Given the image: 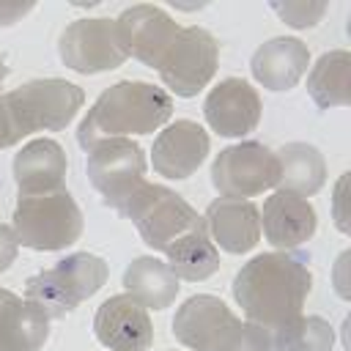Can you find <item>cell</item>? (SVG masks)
<instances>
[{
	"instance_id": "cell-1",
	"label": "cell",
	"mask_w": 351,
	"mask_h": 351,
	"mask_svg": "<svg viewBox=\"0 0 351 351\" xmlns=\"http://www.w3.org/2000/svg\"><path fill=\"white\" fill-rule=\"evenodd\" d=\"M310 288L313 274L307 269V258L293 252L255 255L239 269L230 285L236 304L252 324L263 329H277L302 315Z\"/></svg>"
},
{
	"instance_id": "cell-2",
	"label": "cell",
	"mask_w": 351,
	"mask_h": 351,
	"mask_svg": "<svg viewBox=\"0 0 351 351\" xmlns=\"http://www.w3.org/2000/svg\"><path fill=\"white\" fill-rule=\"evenodd\" d=\"M173 115V99L165 88H156L143 80H121L101 90L88 115L77 126L80 148L90 151L93 145L126 137V134H151L165 126Z\"/></svg>"
},
{
	"instance_id": "cell-3",
	"label": "cell",
	"mask_w": 351,
	"mask_h": 351,
	"mask_svg": "<svg viewBox=\"0 0 351 351\" xmlns=\"http://www.w3.org/2000/svg\"><path fill=\"white\" fill-rule=\"evenodd\" d=\"M173 335L192 351H274L269 329L239 321L233 310L211 293L189 296L176 310Z\"/></svg>"
},
{
	"instance_id": "cell-4",
	"label": "cell",
	"mask_w": 351,
	"mask_h": 351,
	"mask_svg": "<svg viewBox=\"0 0 351 351\" xmlns=\"http://www.w3.org/2000/svg\"><path fill=\"white\" fill-rule=\"evenodd\" d=\"M110 269L104 258L93 252H71L52 269L38 271L25 285V299L36 302L49 318H63L85 299L101 291Z\"/></svg>"
},
{
	"instance_id": "cell-5",
	"label": "cell",
	"mask_w": 351,
	"mask_h": 351,
	"mask_svg": "<svg viewBox=\"0 0 351 351\" xmlns=\"http://www.w3.org/2000/svg\"><path fill=\"white\" fill-rule=\"evenodd\" d=\"M16 241L36 252L71 247L82 236V211L69 189L47 195H19L14 208Z\"/></svg>"
},
{
	"instance_id": "cell-6",
	"label": "cell",
	"mask_w": 351,
	"mask_h": 351,
	"mask_svg": "<svg viewBox=\"0 0 351 351\" xmlns=\"http://www.w3.org/2000/svg\"><path fill=\"white\" fill-rule=\"evenodd\" d=\"M134 222L140 239L159 252H167L176 241L195 230H206V219L173 189L159 184H143L118 211Z\"/></svg>"
},
{
	"instance_id": "cell-7",
	"label": "cell",
	"mask_w": 351,
	"mask_h": 351,
	"mask_svg": "<svg viewBox=\"0 0 351 351\" xmlns=\"http://www.w3.org/2000/svg\"><path fill=\"white\" fill-rule=\"evenodd\" d=\"M277 154L258 140L222 148L211 162V184L228 200H247L277 186Z\"/></svg>"
},
{
	"instance_id": "cell-8",
	"label": "cell",
	"mask_w": 351,
	"mask_h": 351,
	"mask_svg": "<svg viewBox=\"0 0 351 351\" xmlns=\"http://www.w3.org/2000/svg\"><path fill=\"white\" fill-rule=\"evenodd\" d=\"M8 99L14 104L16 121L27 134L33 132H60L66 129L80 107L85 104V93L80 85L47 77V80H30L14 90H8Z\"/></svg>"
},
{
	"instance_id": "cell-9",
	"label": "cell",
	"mask_w": 351,
	"mask_h": 351,
	"mask_svg": "<svg viewBox=\"0 0 351 351\" xmlns=\"http://www.w3.org/2000/svg\"><path fill=\"white\" fill-rule=\"evenodd\" d=\"M85 170L104 206L121 211L123 203L145 184V154L134 140L112 137L88 151Z\"/></svg>"
},
{
	"instance_id": "cell-10",
	"label": "cell",
	"mask_w": 351,
	"mask_h": 351,
	"mask_svg": "<svg viewBox=\"0 0 351 351\" xmlns=\"http://www.w3.org/2000/svg\"><path fill=\"white\" fill-rule=\"evenodd\" d=\"M217 63H219L217 38L206 27L192 25V27H181V33L170 44L156 71L176 96L192 99L214 80Z\"/></svg>"
},
{
	"instance_id": "cell-11",
	"label": "cell",
	"mask_w": 351,
	"mask_h": 351,
	"mask_svg": "<svg viewBox=\"0 0 351 351\" xmlns=\"http://www.w3.org/2000/svg\"><path fill=\"white\" fill-rule=\"evenodd\" d=\"M58 55L63 66L77 74H101L123 66L129 58L115 19L96 16V19H77L71 22L58 41Z\"/></svg>"
},
{
	"instance_id": "cell-12",
	"label": "cell",
	"mask_w": 351,
	"mask_h": 351,
	"mask_svg": "<svg viewBox=\"0 0 351 351\" xmlns=\"http://www.w3.org/2000/svg\"><path fill=\"white\" fill-rule=\"evenodd\" d=\"M115 25H118L121 44H123L126 55L137 58L148 69H159L170 44L181 33L178 22L165 8L151 5V3H137L126 11H121Z\"/></svg>"
},
{
	"instance_id": "cell-13",
	"label": "cell",
	"mask_w": 351,
	"mask_h": 351,
	"mask_svg": "<svg viewBox=\"0 0 351 351\" xmlns=\"http://www.w3.org/2000/svg\"><path fill=\"white\" fill-rule=\"evenodd\" d=\"M93 332L96 340L110 351H148L154 343L148 310L132 293L104 299L93 315Z\"/></svg>"
},
{
	"instance_id": "cell-14",
	"label": "cell",
	"mask_w": 351,
	"mask_h": 351,
	"mask_svg": "<svg viewBox=\"0 0 351 351\" xmlns=\"http://www.w3.org/2000/svg\"><path fill=\"white\" fill-rule=\"evenodd\" d=\"M261 96L258 90L239 77L219 80L203 101V115L208 126L222 137H244L255 132L261 121Z\"/></svg>"
},
{
	"instance_id": "cell-15",
	"label": "cell",
	"mask_w": 351,
	"mask_h": 351,
	"mask_svg": "<svg viewBox=\"0 0 351 351\" xmlns=\"http://www.w3.org/2000/svg\"><path fill=\"white\" fill-rule=\"evenodd\" d=\"M211 151V140L206 134V129L195 121H176L170 126H165L151 148V165L159 176L165 178H189L208 156Z\"/></svg>"
},
{
	"instance_id": "cell-16",
	"label": "cell",
	"mask_w": 351,
	"mask_h": 351,
	"mask_svg": "<svg viewBox=\"0 0 351 351\" xmlns=\"http://www.w3.org/2000/svg\"><path fill=\"white\" fill-rule=\"evenodd\" d=\"M261 225H263L266 241L285 252L313 239L318 228V217L307 197L288 192V189H277L263 203Z\"/></svg>"
},
{
	"instance_id": "cell-17",
	"label": "cell",
	"mask_w": 351,
	"mask_h": 351,
	"mask_svg": "<svg viewBox=\"0 0 351 351\" xmlns=\"http://www.w3.org/2000/svg\"><path fill=\"white\" fill-rule=\"evenodd\" d=\"M310 66V49L304 41L277 36L252 52L250 71L266 90H291Z\"/></svg>"
},
{
	"instance_id": "cell-18",
	"label": "cell",
	"mask_w": 351,
	"mask_h": 351,
	"mask_svg": "<svg viewBox=\"0 0 351 351\" xmlns=\"http://www.w3.org/2000/svg\"><path fill=\"white\" fill-rule=\"evenodd\" d=\"M66 151L52 137H38L22 145L14 156V178L19 195H47L63 189L66 181Z\"/></svg>"
},
{
	"instance_id": "cell-19",
	"label": "cell",
	"mask_w": 351,
	"mask_h": 351,
	"mask_svg": "<svg viewBox=\"0 0 351 351\" xmlns=\"http://www.w3.org/2000/svg\"><path fill=\"white\" fill-rule=\"evenodd\" d=\"M203 219L214 241L230 255L250 252L261 239V211L252 200L219 197L208 203Z\"/></svg>"
},
{
	"instance_id": "cell-20",
	"label": "cell",
	"mask_w": 351,
	"mask_h": 351,
	"mask_svg": "<svg viewBox=\"0 0 351 351\" xmlns=\"http://www.w3.org/2000/svg\"><path fill=\"white\" fill-rule=\"evenodd\" d=\"M49 337V315L30 299L0 288V351H38Z\"/></svg>"
},
{
	"instance_id": "cell-21",
	"label": "cell",
	"mask_w": 351,
	"mask_h": 351,
	"mask_svg": "<svg viewBox=\"0 0 351 351\" xmlns=\"http://www.w3.org/2000/svg\"><path fill=\"white\" fill-rule=\"evenodd\" d=\"M123 288L132 293L145 310H165L176 302L178 296V277L167 269L165 261L154 255H140L134 258L126 271H123Z\"/></svg>"
},
{
	"instance_id": "cell-22",
	"label": "cell",
	"mask_w": 351,
	"mask_h": 351,
	"mask_svg": "<svg viewBox=\"0 0 351 351\" xmlns=\"http://www.w3.org/2000/svg\"><path fill=\"white\" fill-rule=\"evenodd\" d=\"M277 154L280 178L277 186L296 192L302 197L315 195L326 181V162L324 154L310 143H285Z\"/></svg>"
},
{
	"instance_id": "cell-23",
	"label": "cell",
	"mask_w": 351,
	"mask_h": 351,
	"mask_svg": "<svg viewBox=\"0 0 351 351\" xmlns=\"http://www.w3.org/2000/svg\"><path fill=\"white\" fill-rule=\"evenodd\" d=\"M348 66L351 55L348 49H332L324 52L315 66L307 74V93L321 110L332 107H348L351 93H348Z\"/></svg>"
},
{
	"instance_id": "cell-24",
	"label": "cell",
	"mask_w": 351,
	"mask_h": 351,
	"mask_svg": "<svg viewBox=\"0 0 351 351\" xmlns=\"http://www.w3.org/2000/svg\"><path fill=\"white\" fill-rule=\"evenodd\" d=\"M165 255H167V269L178 280L200 282L219 269V252H217V244L208 239V228L184 236Z\"/></svg>"
},
{
	"instance_id": "cell-25",
	"label": "cell",
	"mask_w": 351,
	"mask_h": 351,
	"mask_svg": "<svg viewBox=\"0 0 351 351\" xmlns=\"http://www.w3.org/2000/svg\"><path fill=\"white\" fill-rule=\"evenodd\" d=\"M274 351H332L335 329L321 315H296L274 329Z\"/></svg>"
},
{
	"instance_id": "cell-26",
	"label": "cell",
	"mask_w": 351,
	"mask_h": 351,
	"mask_svg": "<svg viewBox=\"0 0 351 351\" xmlns=\"http://www.w3.org/2000/svg\"><path fill=\"white\" fill-rule=\"evenodd\" d=\"M269 8L291 27L304 30L318 25V19L326 14V3H304V0H293V3H269Z\"/></svg>"
},
{
	"instance_id": "cell-27",
	"label": "cell",
	"mask_w": 351,
	"mask_h": 351,
	"mask_svg": "<svg viewBox=\"0 0 351 351\" xmlns=\"http://www.w3.org/2000/svg\"><path fill=\"white\" fill-rule=\"evenodd\" d=\"M25 137L8 93H0V148H11Z\"/></svg>"
},
{
	"instance_id": "cell-28",
	"label": "cell",
	"mask_w": 351,
	"mask_h": 351,
	"mask_svg": "<svg viewBox=\"0 0 351 351\" xmlns=\"http://www.w3.org/2000/svg\"><path fill=\"white\" fill-rule=\"evenodd\" d=\"M16 252H19V241H16L14 228L0 225V271H5L16 261Z\"/></svg>"
},
{
	"instance_id": "cell-29",
	"label": "cell",
	"mask_w": 351,
	"mask_h": 351,
	"mask_svg": "<svg viewBox=\"0 0 351 351\" xmlns=\"http://www.w3.org/2000/svg\"><path fill=\"white\" fill-rule=\"evenodd\" d=\"M33 8V3H0V25H14Z\"/></svg>"
},
{
	"instance_id": "cell-30",
	"label": "cell",
	"mask_w": 351,
	"mask_h": 351,
	"mask_svg": "<svg viewBox=\"0 0 351 351\" xmlns=\"http://www.w3.org/2000/svg\"><path fill=\"white\" fill-rule=\"evenodd\" d=\"M346 181H348V173H343V178L337 181V192H335V222H337V228H340L343 233H348V222H346L343 214H340V208H343V189H346Z\"/></svg>"
},
{
	"instance_id": "cell-31",
	"label": "cell",
	"mask_w": 351,
	"mask_h": 351,
	"mask_svg": "<svg viewBox=\"0 0 351 351\" xmlns=\"http://www.w3.org/2000/svg\"><path fill=\"white\" fill-rule=\"evenodd\" d=\"M8 71H11V69H8V63H5V55L0 52V85L5 82V77H8Z\"/></svg>"
}]
</instances>
